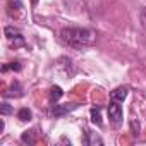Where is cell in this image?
Returning a JSON list of instances; mask_svg holds the SVG:
<instances>
[{
	"label": "cell",
	"instance_id": "6da1fadb",
	"mask_svg": "<svg viewBox=\"0 0 146 146\" xmlns=\"http://www.w3.org/2000/svg\"><path fill=\"white\" fill-rule=\"evenodd\" d=\"M60 40L76 50H83L95 43L96 33L88 28H64L60 31Z\"/></svg>",
	"mask_w": 146,
	"mask_h": 146
},
{
	"label": "cell",
	"instance_id": "7a4b0ae2",
	"mask_svg": "<svg viewBox=\"0 0 146 146\" xmlns=\"http://www.w3.org/2000/svg\"><path fill=\"white\" fill-rule=\"evenodd\" d=\"M119 103H120V102L112 100V102H110V105H108V119H110V122H112L113 125H119V124L122 122V119H124L122 107H120Z\"/></svg>",
	"mask_w": 146,
	"mask_h": 146
},
{
	"label": "cell",
	"instance_id": "3957f363",
	"mask_svg": "<svg viewBox=\"0 0 146 146\" xmlns=\"http://www.w3.org/2000/svg\"><path fill=\"white\" fill-rule=\"evenodd\" d=\"M4 35H5V38H7L14 46H23V45H24V38H23L21 31H19L17 28H14V26H5Z\"/></svg>",
	"mask_w": 146,
	"mask_h": 146
},
{
	"label": "cell",
	"instance_id": "277c9868",
	"mask_svg": "<svg viewBox=\"0 0 146 146\" xmlns=\"http://www.w3.org/2000/svg\"><path fill=\"white\" fill-rule=\"evenodd\" d=\"M79 105L78 103H65V105H53V108H52V115L53 117H62V115H65V113H69V112H72V110H76Z\"/></svg>",
	"mask_w": 146,
	"mask_h": 146
},
{
	"label": "cell",
	"instance_id": "5b68a950",
	"mask_svg": "<svg viewBox=\"0 0 146 146\" xmlns=\"http://www.w3.org/2000/svg\"><path fill=\"white\" fill-rule=\"evenodd\" d=\"M127 93H129V88L127 86H119V88H115L110 93V98L115 100V102H124L127 98Z\"/></svg>",
	"mask_w": 146,
	"mask_h": 146
},
{
	"label": "cell",
	"instance_id": "8992f818",
	"mask_svg": "<svg viewBox=\"0 0 146 146\" xmlns=\"http://www.w3.org/2000/svg\"><path fill=\"white\" fill-rule=\"evenodd\" d=\"M21 9H23L21 0H9V2H7V14H9L11 17H14Z\"/></svg>",
	"mask_w": 146,
	"mask_h": 146
},
{
	"label": "cell",
	"instance_id": "52a82bcc",
	"mask_svg": "<svg viewBox=\"0 0 146 146\" xmlns=\"http://www.w3.org/2000/svg\"><path fill=\"white\" fill-rule=\"evenodd\" d=\"M5 96H16V98H17V96H23V88H21V84L16 81V83L11 86V90L5 93Z\"/></svg>",
	"mask_w": 146,
	"mask_h": 146
},
{
	"label": "cell",
	"instance_id": "ba28073f",
	"mask_svg": "<svg viewBox=\"0 0 146 146\" xmlns=\"http://www.w3.org/2000/svg\"><path fill=\"white\" fill-rule=\"evenodd\" d=\"M91 122L96 124V125H102V108L100 107L91 108Z\"/></svg>",
	"mask_w": 146,
	"mask_h": 146
},
{
	"label": "cell",
	"instance_id": "9c48e42d",
	"mask_svg": "<svg viewBox=\"0 0 146 146\" xmlns=\"http://www.w3.org/2000/svg\"><path fill=\"white\" fill-rule=\"evenodd\" d=\"M62 95H64L62 88H60V86H53V88H52V91H50V102H52V103H55L57 100H60V98H62Z\"/></svg>",
	"mask_w": 146,
	"mask_h": 146
},
{
	"label": "cell",
	"instance_id": "30bf717a",
	"mask_svg": "<svg viewBox=\"0 0 146 146\" xmlns=\"http://www.w3.org/2000/svg\"><path fill=\"white\" fill-rule=\"evenodd\" d=\"M31 110L29 108H21L19 112H17V119L19 120H31Z\"/></svg>",
	"mask_w": 146,
	"mask_h": 146
},
{
	"label": "cell",
	"instance_id": "8fae6325",
	"mask_svg": "<svg viewBox=\"0 0 146 146\" xmlns=\"http://www.w3.org/2000/svg\"><path fill=\"white\" fill-rule=\"evenodd\" d=\"M23 143H28V144H35V137H33V131H26L23 136H21Z\"/></svg>",
	"mask_w": 146,
	"mask_h": 146
},
{
	"label": "cell",
	"instance_id": "7c38bea8",
	"mask_svg": "<svg viewBox=\"0 0 146 146\" xmlns=\"http://www.w3.org/2000/svg\"><path fill=\"white\" fill-rule=\"evenodd\" d=\"M9 69H12V70H21V69H23V65H21L19 62H11V65H4V69H2V70L5 72V70H9Z\"/></svg>",
	"mask_w": 146,
	"mask_h": 146
},
{
	"label": "cell",
	"instance_id": "4fadbf2b",
	"mask_svg": "<svg viewBox=\"0 0 146 146\" xmlns=\"http://www.w3.org/2000/svg\"><path fill=\"white\" fill-rule=\"evenodd\" d=\"M139 21H141V26H143L144 31H146V7L141 9V12H139Z\"/></svg>",
	"mask_w": 146,
	"mask_h": 146
},
{
	"label": "cell",
	"instance_id": "5bb4252c",
	"mask_svg": "<svg viewBox=\"0 0 146 146\" xmlns=\"http://www.w3.org/2000/svg\"><path fill=\"white\" fill-rule=\"evenodd\" d=\"M0 113H2V115H9V113H12L11 105H9V103H2V107H0Z\"/></svg>",
	"mask_w": 146,
	"mask_h": 146
},
{
	"label": "cell",
	"instance_id": "9a60e30c",
	"mask_svg": "<svg viewBox=\"0 0 146 146\" xmlns=\"http://www.w3.org/2000/svg\"><path fill=\"white\" fill-rule=\"evenodd\" d=\"M86 134H88V136H91V132H90V131H88ZM84 143H86V144H95V143H98V144H102V139H100V137H91V139H86Z\"/></svg>",
	"mask_w": 146,
	"mask_h": 146
},
{
	"label": "cell",
	"instance_id": "2e32d148",
	"mask_svg": "<svg viewBox=\"0 0 146 146\" xmlns=\"http://www.w3.org/2000/svg\"><path fill=\"white\" fill-rule=\"evenodd\" d=\"M131 127H132V134H139V122L137 120H131Z\"/></svg>",
	"mask_w": 146,
	"mask_h": 146
}]
</instances>
